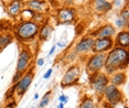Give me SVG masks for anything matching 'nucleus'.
Instances as JSON below:
<instances>
[{
	"label": "nucleus",
	"mask_w": 129,
	"mask_h": 108,
	"mask_svg": "<svg viewBox=\"0 0 129 108\" xmlns=\"http://www.w3.org/2000/svg\"><path fill=\"white\" fill-rule=\"evenodd\" d=\"M129 63V53L127 49L114 48L106 55L105 69L107 74H113L117 69H125Z\"/></svg>",
	"instance_id": "nucleus-1"
},
{
	"label": "nucleus",
	"mask_w": 129,
	"mask_h": 108,
	"mask_svg": "<svg viewBox=\"0 0 129 108\" xmlns=\"http://www.w3.org/2000/svg\"><path fill=\"white\" fill-rule=\"evenodd\" d=\"M39 24L34 21H22L20 24L17 25L16 29V37L17 39L22 41V42H27L31 41L37 37L39 33Z\"/></svg>",
	"instance_id": "nucleus-2"
},
{
	"label": "nucleus",
	"mask_w": 129,
	"mask_h": 108,
	"mask_svg": "<svg viewBox=\"0 0 129 108\" xmlns=\"http://www.w3.org/2000/svg\"><path fill=\"white\" fill-rule=\"evenodd\" d=\"M90 84L94 86V89L98 95H103L106 86L109 83V78L107 77L106 74L104 73H92V76L89 78Z\"/></svg>",
	"instance_id": "nucleus-3"
},
{
	"label": "nucleus",
	"mask_w": 129,
	"mask_h": 108,
	"mask_svg": "<svg viewBox=\"0 0 129 108\" xmlns=\"http://www.w3.org/2000/svg\"><path fill=\"white\" fill-rule=\"evenodd\" d=\"M33 76H34L33 67H31L30 69H29V72H27L25 74H23V76L20 78L17 83H14L16 92H17V94H18L19 96H22L28 90L32 80H33Z\"/></svg>",
	"instance_id": "nucleus-4"
},
{
	"label": "nucleus",
	"mask_w": 129,
	"mask_h": 108,
	"mask_svg": "<svg viewBox=\"0 0 129 108\" xmlns=\"http://www.w3.org/2000/svg\"><path fill=\"white\" fill-rule=\"evenodd\" d=\"M103 95H105V99H106L107 103H109L111 106H115L118 103H120L122 99V94L121 92L117 88V86L113 85H107L106 88H105Z\"/></svg>",
	"instance_id": "nucleus-5"
},
{
	"label": "nucleus",
	"mask_w": 129,
	"mask_h": 108,
	"mask_svg": "<svg viewBox=\"0 0 129 108\" xmlns=\"http://www.w3.org/2000/svg\"><path fill=\"white\" fill-rule=\"evenodd\" d=\"M105 60H106V54L97 53V54L92 55V56L88 59V61H87L86 69L90 73V74H92V73L98 72L99 69H102L104 67Z\"/></svg>",
	"instance_id": "nucleus-6"
},
{
	"label": "nucleus",
	"mask_w": 129,
	"mask_h": 108,
	"mask_svg": "<svg viewBox=\"0 0 129 108\" xmlns=\"http://www.w3.org/2000/svg\"><path fill=\"white\" fill-rule=\"evenodd\" d=\"M78 75H80V67L76 65L71 66L67 71L65 72L64 76L61 82V87H67V86H72L74 84L77 83L78 80Z\"/></svg>",
	"instance_id": "nucleus-7"
},
{
	"label": "nucleus",
	"mask_w": 129,
	"mask_h": 108,
	"mask_svg": "<svg viewBox=\"0 0 129 108\" xmlns=\"http://www.w3.org/2000/svg\"><path fill=\"white\" fill-rule=\"evenodd\" d=\"M113 46L114 41L111 38H96V40H94L92 50L95 53H104V52L111 50Z\"/></svg>",
	"instance_id": "nucleus-8"
},
{
	"label": "nucleus",
	"mask_w": 129,
	"mask_h": 108,
	"mask_svg": "<svg viewBox=\"0 0 129 108\" xmlns=\"http://www.w3.org/2000/svg\"><path fill=\"white\" fill-rule=\"evenodd\" d=\"M30 60H31V53L27 49H23L19 54L18 64H17V72L20 74H24L27 72L28 67L30 66Z\"/></svg>",
	"instance_id": "nucleus-9"
},
{
	"label": "nucleus",
	"mask_w": 129,
	"mask_h": 108,
	"mask_svg": "<svg viewBox=\"0 0 129 108\" xmlns=\"http://www.w3.org/2000/svg\"><path fill=\"white\" fill-rule=\"evenodd\" d=\"M75 16V12L73 9L65 8V9H61L57 12V20L60 23H70L73 21Z\"/></svg>",
	"instance_id": "nucleus-10"
},
{
	"label": "nucleus",
	"mask_w": 129,
	"mask_h": 108,
	"mask_svg": "<svg viewBox=\"0 0 129 108\" xmlns=\"http://www.w3.org/2000/svg\"><path fill=\"white\" fill-rule=\"evenodd\" d=\"M93 45H94L93 38H84V39H82L80 42L75 45V52H77V53L87 52L93 49Z\"/></svg>",
	"instance_id": "nucleus-11"
},
{
	"label": "nucleus",
	"mask_w": 129,
	"mask_h": 108,
	"mask_svg": "<svg viewBox=\"0 0 129 108\" xmlns=\"http://www.w3.org/2000/svg\"><path fill=\"white\" fill-rule=\"evenodd\" d=\"M115 45L116 48H122V49H127L129 46V32L127 30L120 31L116 37L115 40Z\"/></svg>",
	"instance_id": "nucleus-12"
},
{
	"label": "nucleus",
	"mask_w": 129,
	"mask_h": 108,
	"mask_svg": "<svg viewBox=\"0 0 129 108\" xmlns=\"http://www.w3.org/2000/svg\"><path fill=\"white\" fill-rule=\"evenodd\" d=\"M116 33V30L113 25L108 24L105 25V27L99 28L97 31H95L92 35H96V38H111L114 37Z\"/></svg>",
	"instance_id": "nucleus-13"
},
{
	"label": "nucleus",
	"mask_w": 129,
	"mask_h": 108,
	"mask_svg": "<svg viewBox=\"0 0 129 108\" xmlns=\"http://www.w3.org/2000/svg\"><path fill=\"white\" fill-rule=\"evenodd\" d=\"M21 4L22 0H11L8 4L7 8V12L10 17H17L18 14L21 12Z\"/></svg>",
	"instance_id": "nucleus-14"
},
{
	"label": "nucleus",
	"mask_w": 129,
	"mask_h": 108,
	"mask_svg": "<svg viewBox=\"0 0 129 108\" xmlns=\"http://www.w3.org/2000/svg\"><path fill=\"white\" fill-rule=\"evenodd\" d=\"M29 9L33 10L34 12H42V11H48V6L44 1L41 0H30L27 2Z\"/></svg>",
	"instance_id": "nucleus-15"
},
{
	"label": "nucleus",
	"mask_w": 129,
	"mask_h": 108,
	"mask_svg": "<svg viewBox=\"0 0 129 108\" xmlns=\"http://www.w3.org/2000/svg\"><path fill=\"white\" fill-rule=\"evenodd\" d=\"M95 10L98 11V12H107L111 9V4L110 2L106 1V0H95Z\"/></svg>",
	"instance_id": "nucleus-16"
},
{
	"label": "nucleus",
	"mask_w": 129,
	"mask_h": 108,
	"mask_svg": "<svg viewBox=\"0 0 129 108\" xmlns=\"http://www.w3.org/2000/svg\"><path fill=\"white\" fill-rule=\"evenodd\" d=\"M127 80V76H126V73L124 72H119V73H116V74H114L113 76L110 77L109 82L113 85L115 86H119V85H122V84L126 82Z\"/></svg>",
	"instance_id": "nucleus-17"
},
{
	"label": "nucleus",
	"mask_w": 129,
	"mask_h": 108,
	"mask_svg": "<svg viewBox=\"0 0 129 108\" xmlns=\"http://www.w3.org/2000/svg\"><path fill=\"white\" fill-rule=\"evenodd\" d=\"M12 41H13V37L11 34L7 33V32L0 33V51L4 50L7 45H9Z\"/></svg>",
	"instance_id": "nucleus-18"
},
{
	"label": "nucleus",
	"mask_w": 129,
	"mask_h": 108,
	"mask_svg": "<svg viewBox=\"0 0 129 108\" xmlns=\"http://www.w3.org/2000/svg\"><path fill=\"white\" fill-rule=\"evenodd\" d=\"M20 14H21L22 21H31V20L34 19V17H36V12H34L33 10H31V9L22 10L21 12H20Z\"/></svg>",
	"instance_id": "nucleus-19"
},
{
	"label": "nucleus",
	"mask_w": 129,
	"mask_h": 108,
	"mask_svg": "<svg viewBox=\"0 0 129 108\" xmlns=\"http://www.w3.org/2000/svg\"><path fill=\"white\" fill-rule=\"evenodd\" d=\"M52 32V29L49 27V25H42L41 27V31H40V40L41 41H45L49 39L50 34Z\"/></svg>",
	"instance_id": "nucleus-20"
},
{
	"label": "nucleus",
	"mask_w": 129,
	"mask_h": 108,
	"mask_svg": "<svg viewBox=\"0 0 129 108\" xmlns=\"http://www.w3.org/2000/svg\"><path fill=\"white\" fill-rule=\"evenodd\" d=\"M80 108H95V104L92 98H84L80 105Z\"/></svg>",
	"instance_id": "nucleus-21"
},
{
	"label": "nucleus",
	"mask_w": 129,
	"mask_h": 108,
	"mask_svg": "<svg viewBox=\"0 0 129 108\" xmlns=\"http://www.w3.org/2000/svg\"><path fill=\"white\" fill-rule=\"evenodd\" d=\"M50 95H51V90H49L46 94L43 96V98H42V100H41V103H40V107L41 108H43V107H45L46 105H48L50 103Z\"/></svg>",
	"instance_id": "nucleus-22"
},
{
	"label": "nucleus",
	"mask_w": 129,
	"mask_h": 108,
	"mask_svg": "<svg viewBox=\"0 0 129 108\" xmlns=\"http://www.w3.org/2000/svg\"><path fill=\"white\" fill-rule=\"evenodd\" d=\"M11 29V24L8 21H1L0 22V32H7Z\"/></svg>",
	"instance_id": "nucleus-23"
},
{
	"label": "nucleus",
	"mask_w": 129,
	"mask_h": 108,
	"mask_svg": "<svg viewBox=\"0 0 129 108\" xmlns=\"http://www.w3.org/2000/svg\"><path fill=\"white\" fill-rule=\"evenodd\" d=\"M14 93H16V87H14V85H13V86L9 89V92H8L7 94H6V100H9V99L13 98Z\"/></svg>",
	"instance_id": "nucleus-24"
},
{
	"label": "nucleus",
	"mask_w": 129,
	"mask_h": 108,
	"mask_svg": "<svg viewBox=\"0 0 129 108\" xmlns=\"http://www.w3.org/2000/svg\"><path fill=\"white\" fill-rule=\"evenodd\" d=\"M121 19H124L126 22H128V20H129V10H128L127 6H126L125 9L121 11Z\"/></svg>",
	"instance_id": "nucleus-25"
},
{
	"label": "nucleus",
	"mask_w": 129,
	"mask_h": 108,
	"mask_svg": "<svg viewBox=\"0 0 129 108\" xmlns=\"http://www.w3.org/2000/svg\"><path fill=\"white\" fill-rule=\"evenodd\" d=\"M116 25L118 28H124V27H127V25H128V22H126L124 19L119 18V19L116 20Z\"/></svg>",
	"instance_id": "nucleus-26"
},
{
	"label": "nucleus",
	"mask_w": 129,
	"mask_h": 108,
	"mask_svg": "<svg viewBox=\"0 0 129 108\" xmlns=\"http://www.w3.org/2000/svg\"><path fill=\"white\" fill-rule=\"evenodd\" d=\"M22 76H23V74H20V73L16 72V74H14V76H13V78H12V83H13V84L17 83V82H18Z\"/></svg>",
	"instance_id": "nucleus-27"
},
{
	"label": "nucleus",
	"mask_w": 129,
	"mask_h": 108,
	"mask_svg": "<svg viewBox=\"0 0 129 108\" xmlns=\"http://www.w3.org/2000/svg\"><path fill=\"white\" fill-rule=\"evenodd\" d=\"M58 100H60V103H63V104H65L69 101V97L65 95H61L60 97H58Z\"/></svg>",
	"instance_id": "nucleus-28"
},
{
	"label": "nucleus",
	"mask_w": 129,
	"mask_h": 108,
	"mask_svg": "<svg viewBox=\"0 0 129 108\" xmlns=\"http://www.w3.org/2000/svg\"><path fill=\"white\" fill-rule=\"evenodd\" d=\"M52 72H53V69H52V68L48 69V71H46V73L44 74V76H43V78H44V80H48V78L52 75Z\"/></svg>",
	"instance_id": "nucleus-29"
},
{
	"label": "nucleus",
	"mask_w": 129,
	"mask_h": 108,
	"mask_svg": "<svg viewBox=\"0 0 129 108\" xmlns=\"http://www.w3.org/2000/svg\"><path fill=\"white\" fill-rule=\"evenodd\" d=\"M17 106V101L16 100H12L11 103H8L7 105H6V108H14Z\"/></svg>",
	"instance_id": "nucleus-30"
},
{
	"label": "nucleus",
	"mask_w": 129,
	"mask_h": 108,
	"mask_svg": "<svg viewBox=\"0 0 129 108\" xmlns=\"http://www.w3.org/2000/svg\"><path fill=\"white\" fill-rule=\"evenodd\" d=\"M57 45H58V48H64V46L66 45V41H65V39H63L62 41H60V42L57 43Z\"/></svg>",
	"instance_id": "nucleus-31"
},
{
	"label": "nucleus",
	"mask_w": 129,
	"mask_h": 108,
	"mask_svg": "<svg viewBox=\"0 0 129 108\" xmlns=\"http://www.w3.org/2000/svg\"><path fill=\"white\" fill-rule=\"evenodd\" d=\"M37 64L39 66H42L43 64H44V59H39V60H38V62H37Z\"/></svg>",
	"instance_id": "nucleus-32"
},
{
	"label": "nucleus",
	"mask_w": 129,
	"mask_h": 108,
	"mask_svg": "<svg viewBox=\"0 0 129 108\" xmlns=\"http://www.w3.org/2000/svg\"><path fill=\"white\" fill-rule=\"evenodd\" d=\"M55 48H56V46H55V45H53V46H52V49L50 50V52H49V56H51V55L54 53V51H55Z\"/></svg>",
	"instance_id": "nucleus-33"
},
{
	"label": "nucleus",
	"mask_w": 129,
	"mask_h": 108,
	"mask_svg": "<svg viewBox=\"0 0 129 108\" xmlns=\"http://www.w3.org/2000/svg\"><path fill=\"white\" fill-rule=\"evenodd\" d=\"M57 108H64V104L63 103H60V105L57 106Z\"/></svg>",
	"instance_id": "nucleus-34"
},
{
	"label": "nucleus",
	"mask_w": 129,
	"mask_h": 108,
	"mask_svg": "<svg viewBox=\"0 0 129 108\" xmlns=\"http://www.w3.org/2000/svg\"><path fill=\"white\" fill-rule=\"evenodd\" d=\"M38 98H39V94H36V95H34V98L33 99H38Z\"/></svg>",
	"instance_id": "nucleus-35"
},
{
	"label": "nucleus",
	"mask_w": 129,
	"mask_h": 108,
	"mask_svg": "<svg viewBox=\"0 0 129 108\" xmlns=\"http://www.w3.org/2000/svg\"><path fill=\"white\" fill-rule=\"evenodd\" d=\"M115 5H116V6H119V0H116V1H115Z\"/></svg>",
	"instance_id": "nucleus-36"
},
{
	"label": "nucleus",
	"mask_w": 129,
	"mask_h": 108,
	"mask_svg": "<svg viewBox=\"0 0 129 108\" xmlns=\"http://www.w3.org/2000/svg\"><path fill=\"white\" fill-rule=\"evenodd\" d=\"M5 1H9V0H5Z\"/></svg>",
	"instance_id": "nucleus-37"
},
{
	"label": "nucleus",
	"mask_w": 129,
	"mask_h": 108,
	"mask_svg": "<svg viewBox=\"0 0 129 108\" xmlns=\"http://www.w3.org/2000/svg\"><path fill=\"white\" fill-rule=\"evenodd\" d=\"M0 108H1V105H0Z\"/></svg>",
	"instance_id": "nucleus-38"
},
{
	"label": "nucleus",
	"mask_w": 129,
	"mask_h": 108,
	"mask_svg": "<svg viewBox=\"0 0 129 108\" xmlns=\"http://www.w3.org/2000/svg\"><path fill=\"white\" fill-rule=\"evenodd\" d=\"M43 108H44V107H43Z\"/></svg>",
	"instance_id": "nucleus-39"
}]
</instances>
